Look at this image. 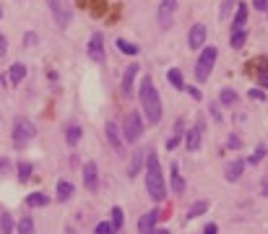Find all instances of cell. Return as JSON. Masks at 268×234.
<instances>
[{
    "instance_id": "9a60e30c",
    "label": "cell",
    "mask_w": 268,
    "mask_h": 234,
    "mask_svg": "<svg viewBox=\"0 0 268 234\" xmlns=\"http://www.w3.org/2000/svg\"><path fill=\"white\" fill-rule=\"evenodd\" d=\"M242 172H245V161H242V159H234V161L227 164V174H224V177H227L229 182H237V180L242 177Z\"/></svg>"
},
{
    "instance_id": "f35d334b",
    "label": "cell",
    "mask_w": 268,
    "mask_h": 234,
    "mask_svg": "<svg viewBox=\"0 0 268 234\" xmlns=\"http://www.w3.org/2000/svg\"><path fill=\"white\" fill-rule=\"evenodd\" d=\"M203 234H216V224H206V229H203Z\"/></svg>"
},
{
    "instance_id": "30bf717a",
    "label": "cell",
    "mask_w": 268,
    "mask_h": 234,
    "mask_svg": "<svg viewBox=\"0 0 268 234\" xmlns=\"http://www.w3.org/2000/svg\"><path fill=\"white\" fill-rule=\"evenodd\" d=\"M47 3H50V11H52V16H55V21H57V26H68L71 11L63 6V0H47Z\"/></svg>"
},
{
    "instance_id": "d4e9b609",
    "label": "cell",
    "mask_w": 268,
    "mask_h": 234,
    "mask_svg": "<svg viewBox=\"0 0 268 234\" xmlns=\"http://www.w3.org/2000/svg\"><path fill=\"white\" fill-rule=\"evenodd\" d=\"M245 39H248V34H245V29H234L232 37H229V44L234 47V50H240V47L245 44Z\"/></svg>"
},
{
    "instance_id": "e575fe53",
    "label": "cell",
    "mask_w": 268,
    "mask_h": 234,
    "mask_svg": "<svg viewBox=\"0 0 268 234\" xmlns=\"http://www.w3.org/2000/svg\"><path fill=\"white\" fill-rule=\"evenodd\" d=\"M250 99H258V102H265V91H260V89H253V91H250Z\"/></svg>"
},
{
    "instance_id": "83f0119b",
    "label": "cell",
    "mask_w": 268,
    "mask_h": 234,
    "mask_svg": "<svg viewBox=\"0 0 268 234\" xmlns=\"http://www.w3.org/2000/svg\"><path fill=\"white\" fill-rule=\"evenodd\" d=\"M18 234H34V221H32V216H21V221H18Z\"/></svg>"
},
{
    "instance_id": "4316f807",
    "label": "cell",
    "mask_w": 268,
    "mask_h": 234,
    "mask_svg": "<svg viewBox=\"0 0 268 234\" xmlns=\"http://www.w3.org/2000/svg\"><path fill=\"white\" fill-rule=\"evenodd\" d=\"M237 8V0H224V3H221V8H219V18L224 21V18H229V13Z\"/></svg>"
},
{
    "instance_id": "d590c367",
    "label": "cell",
    "mask_w": 268,
    "mask_h": 234,
    "mask_svg": "<svg viewBox=\"0 0 268 234\" xmlns=\"http://www.w3.org/2000/svg\"><path fill=\"white\" fill-rule=\"evenodd\" d=\"M37 42H39V37H37V34H32V32L24 37V44H26V47H34Z\"/></svg>"
},
{
    "instance_id": "74e56055",
    "label": "cell",
    "mask_w": 268,
    "mask_h": 234,
    "mask_svg": "<svg viewBox=\"0 0 268 234\" xmlns=\"http://www.w3.org/2000/svg\"><path fill=\"white\" fill-rule=\"evenodd\" d=\"M265 6H268V0H253V8L258 11H265Z\"/></svg>"
},
{
    "instance_id": "60d3db41",
    "label": "cell",
    "mask_w": 268,
    "mask_h": 234,
    "mask_svg": "<svg viewBox=\"0 0 268 234\" xmlns=\"http://www.w3.org/2000/svg\"><path fill=\"white\" fill-rule=\"evenodd\" d=\"M148 234H169V229H151Z\"/></svg>"
},
{
    "instance_id": "8d00e7d4",
    "label": "cell",
    "mask_w": 268,
    "mask_h": 234,
    "mask_svg": "<svg viewBox=\"0 0 268 234\" xmlns=\"http://www.w3.org/2000/svg\"><path fill=\"white\" fill-rule=\"evenodd\" d=\"M6 52H8V39H6L3 34H0V57H3Z\"/></svg>"
},
{
    "instance_id": "d6a6232c",
    "label": "cell",
    "mask_w": 268,
    "mask_h": 234,
    "mask_svg": "<svg viewBox=\"0 0 268 234\" xmlns=\"http://www.w3.org/2000/svg\"><path fill=\"white\" fill-rule=\"evenodd\" d=\"M265 151H268V149H265V146H263V143H260V146H258V149H255V154H253V156H250V164H258V161H260V159H263V156H265Z\"/></svg>"
},
{
    "instance_id": "836d02e7",
    "label": "cell",
    "mask_w": 268,
    "mask_h": 234,
    "mask_svg": "<svg viewBox=\"0 0 268 234\" xmlns=\"http://www.w3.org/2000/svg\"><path fill=\"white\" fill-rule=\"evenodd\" d=\"M97 234H115V229H112V224H107V221H102V224H97V229H94Z\"/></svg>"
},
{
    "instance_id": "1f68e13d",
    "label": "cell",
    "mask_w": 268,
    "mask_h": 234,
    "mask_svg": "<svg viewBox=\"0 0 268 234\" xmlns=\"http://www.w3.org/2000/svg\"><path fill=\"white\" fill-rule=\"evenodd\" d=\"M29 174H32V164H29V161H21V164H18V180L26 182Z\"/></svg>"
},
{
    "instance_id": "cb8c5ba5",
    "label": "cell",
    "mask_w": 268,
    "mask_h": 234,
    "mask_svg": "<svg viewBox=\"0 0 268 234\" xmlns=\"http://www.w3.org/2000/svg\"><path fill=\"white\" fill-rule=\"evenodd\" d=\"M206 211H209V200H198V203H193V206H190L188 219H195V216H200V214H206Z\"/></svg>"
},
{
    "instance_id": "ba28073f",
    "label": "cell",
    "mask_w": 268,
    "mask_h": 234,
    "mask_svg": "<svg viewBox=\"0 0 268 234\" xmlns=\"http://www.w3.org/2000/svg\"><path fill=\"white\" fill-rule=\"evenodd\" d=\"M104 135H107V140H109V146H112L117 154H123V151H125V140H123V133H120L117 123L109 120V123L104 125Z\"/></svg>"
},
{
    "instance_id": "52a82bcc",
    "label": "cell",
    "mask_w": 268,
    "mask_h": 234,
    "mask_svg": "<svg viewBox=\"0 0 268 234\" xmlns=\"http://www.w3.org/2000/svg\"><path fill=\"white\" fill-rule=\"evenodd\" d=\"M88 57H92L94 63H99V65L107 60V55H104V37L99 32H94L92 39H88Z\"/></svg>"
},
{
    "instance_id": "ac0fdd59",
    "label": "cell",
    "mask_w": 268,
    "mask_h": 234,
    "mask_svg": "<svg viewBox=\"0 0 268 234\" xmlns=\"http://www.w3.org/2000/svg\"><path fill=\"white\" fill-rule=\"evenodd\" d=\"M26 206H32V208L50 206V195H44V193H32V195H26Z\"/></svg>"
},
{
    "instance_id": "4dcf8cb0",
    "label": "cell",
    "mask_w": 268,
    "mask_h": 234,
    "mask_svg": "<svg viewBox=\"0 0 268 234\" xmlns=\"http://www.w3.org/2000/svg\"><path fill=\"white\" fill-rule=\"evenodd\" d=\"M0 234H13V221H11L8 214L0 216Z\"/></svg>"
},
{
    "instance_id": "5bb4252c",
    "label": "cell",
    "mask_w": 268,
    "mask_h": 234,
    "mask_svg": "<svg viewBox=\"0 0 268 234\" xmlns=\"http://www.w3.org/2000/svg\"><path fill=\"white\" fill-rule=\"evenodd\" d=\"M200 130H203V125H200V123H195V125L188 130V138H185L188 151H198V149H200Z\"/></svg>"
},
{
    "instance_id": "2e32d148",
    "label": "cell",
    "mask_w": 268,
    "mask_h": 234,
    "mask_svg": "<svg viewBox=\"0 0 268 234\" xmlns=\"http://www.w3.org/2000/svg\"><path fill=\"white\" fill-rule=\"evenodd\" d=\"M143 167H146V151H136V154H133V159H130V169H128V174H130V177H136Z\"/></svg>"
},
{
    "instance_id": "7402d4cb",
    "label": "cell",
    "mask_w": 268,
    "mask_h": 234,
    "mask_svg": "<svg viewBox=\"0 0 268 234\" xmlns=\"http://www.w3.org/2000/svg\"><path fill=\"white\" fill-rule=\"evenodd\" d=\"M167 81L174 86V89H185V78H183V70H177V68H172L169 73H167Z\"/></svg>"
},
{
    "instance_id": "5b68a950",
    "label": "cell",
    "mask_w": 268,
    "mask_h": 234,
    "mask_svg": "<svg viewBox=\"0 0 268 234\" xmlns=\"http://www.w3.org/2000/svg\"><path fill=\"white\" fill-rule=\"evenodd\" d=\"M120 130H123V140H128V143H136V140L141 138V133H143V117H141L138 112H128Z\"/></svg>"
},
{
    "instance_id": "6da1fadb",
    "label": "cell",
    "mask_w": 268,
    "mask_h": 234,
    "mask_svg": "<svg viewBox=\"0 0 268 234\" xmlns=\"http://www.w3.org/2000/svg\"><path fill=\"white\" fill-rule=\"evenodd\" d=\"M146 193L151 200L162 203L167 198V185H164V174H162V164H159V156L154 151L146 154Z\"/></svg>"
},
{
    "instance_id": "277c9868",
    "label": "cell",
    "mask_w": 268,
    "mask_h": 234,
    "mask_svg": "<svg viewBox=\"0 0 268 234\" xmlns=\"http://www.w3.org/2000/svg\"><path fill=\"white\" fill-rule=\"evenodd\" d=\"M216 47H203L200 50V57H198V63H195V78L203 83V81H209V76H211V68H214V63H216Z\"/></svg>"
},
{
    "instance_id": "8992f818",
    "label": "cell",
    "mask_w": 268,
    "mask_h": 234,
    "mask_svg": "<svg viewBox=\"0 0 268 234\" xmlns=\"http://www.w3.org/2000/svg\"><path fill=\"white\" fill-rule=\"evenodd\" d=\"M174 11H177V0H162V3H159L156 18H159V26H162V29H169V26H172Z\"/></svg>"
},
{
    "instance_id": "603a6c76",
    "label": "cell",
    "mask_w": 268,
    "mask_h": 234,
    "mask_svg": "<svg viewBox=\"0 0 268 234\" xmlns=\"http://www.w3.org/2000/svg\"><path fill=\"white\" fill-rule=\"evenodd\" d=\"M73 193H76V190H73V185H71V182H65V180L57 182V198H60V200H68Z\"/></svg>"
},
{
    "instance_id": "f1b7e54d",
    "label": "cell",
    "mask_w": 268,
    "mask_h": 234,
    "mask_svg": "<svg viewBox=\"0 0 268 234\" xmlns=\"http://www.w3.org/2000/svg\"><path fill=\"white\" fill-rule=\"evenodd\" d=\"M117 47H120V52H125V55H138V44H133L128 39H117Z\"/></svg>"
},
{
    "instance_id": "484cf974",
    "label": "cell",
    "mask_w": 268,
    "mask_h": 234,
    "mask_svg": "<svg viewBox=\"0 0 268 234\" xmlns=\"http://www.w3.org/2000/svg\"><path fill=\"white\" fill-rule=\"evenodd\" d=\"M123 221H125L123 208H120V206H115V208H112V221H109V224H112V229H115V231H120V229H123Z\"/></svg>"
},
{
    "instance_id": "ab89813d",
    "label": "cell",
    "mask_w": 268,
    "mask_h": 234,
    "mask_svg": "<svg viewBox=\"0 0 268 234\" xmlns=\"http://www.w3.org/2000/svg\"><path fill=\"white\" fill-rule=\"evenodd\" d=\"M237 146H240V138L232 135V138H229V149H237Z\"/></svg>"
},
{
    "instance_id": "3957f363",
    "label": "cell",
    "mask_w": 268,
    "mask_h": 234,
    "mask_svg": "<svg viewBox=\"0 0 268 234\" xmlns=\"http://www.w3.org/2000/svg\"><path fill=\"white\" fill-rule=\"evenodd\" d=\"M34 123L32 120H26V117H16L13 120V130H11V138H13V146H18V149H24L29 140L34 138Z\"/></svg>"
},
{
    "instance_id": "b9f144b4",
    "label": "cell",
    "mask_w": 268,
    "mask_h": 234,
    "mask_svg": "<svg viewBox=\"0 0 268 234\" xmlns=\"http://www.w3.org/2000/svg\"><path fill=\"white\" fill-rule=\"evenodd\" d=\"M260 86H263V89H268V73H265V76H260Z\"/></svg>"
},
{
    "instance_id": "ee69618b",
    "label": "cell",
    "mask_w": 268,
    "mask_h": 234,
    "mask_svg": "<svg viewBox=\"0 0 268 234\" xmlns=\"http://www.w3.org/2000/svg\"><path fill=\"white\" fill-rule=\"evenodd\" d=\"M265 11H268V6H265Z\"/></svg>"
},
{
    "instance_id": "7bdbcfd3",
    "label": "cell",
    "mask_w": 268,
    "mask_h": 234,
    "mask_svg": "<svg viewBox=\"0 0 268 234\" xmlns=\"http://www.w3.org/2000/svg\"><path fill=\"white\" fill-rule=\"evenodd\" d=\"M0 18H3V11H0Z\"/></svg>"
},
{
    "instance_id": "d6986e66",
    "label": "cell",
    "mask_w": 268,
    "mask_h": 234,
    "mask_svg": "<svg viewBox=\"0 0 268 234\" xmlns=\"http://www.w3.org/2000/svg\"><path fill=\"white\" fill-rule=\"evenodd\" d=\"M172 190L174 193H183L185 190V180H183L180 167H177V164H172Z\"/></svg>"
},
{
    "instance_id": "7c38bea8",
    "label": "cell",
    "mask_w": 268,
    "mask_h": 234,
    "mask_svg": "<svg viewBox=\"0 0 268 234\" xmlns=\"http://www.w3.org/2000/svg\"><path fill=\"white\" fill-rule=\"evenodd\" d=\"M156 221H159V211L154 208V211H148V214H143V216L138 219V231H141V234H148V231L156 226Z\"/></svg>"
},
{
    "instance_id": "4fadbf2b",
    "label": "cell",
    "mask_w": 268,
    "mask_h": 234,
    "mask_svg": "<svg viewBox=\"0 0 268 234\" xmlns=\"http://www.w3.org/2000/svg\"><path fill=\"white\" fill-rule=\"evenodd\" d=\"M136 73H138V65H136V63L125 65V73H123V81H120L123 94H130V91H133V81H136Z\"/></svg>"
},
{
    "instance_id": "ffe728a7",
    "label": "cell",
    "mask_w": 268,
    "mask_h": 234,
    "mask_svg": "<svg viewBox=\"0 0 268 234\" xmlns=\"http://www.w3.org/2000/svg\"><path fill=\"white\" fill-rule=\"evenodd\" d=\"M245 21H248V6H245V3H240V6H237V13H234L232 32H234V29H242V26H245Z\"/></svg>"
},
{
    "instance_id": "44dd1931",
    "label": "cell",
    "mask_w": 268,
    "mask_h": 234,
    "mask_svg": "<svg viewBox=\"0 0 268 234\" xmlns=\"http://www.w3.org/2000/svg\"><path fill=\"white\" fill-rule=\"evenodd\" d=\"M78 140H81V128L78 125H68V128H65V143L76 146Z\"/></svg>"
},
{
    "instance_id": "7a4b0ae2",
    "label": "cell",
    "mask_w": 268,
    "mask_h": 234,
    "mask_svg": "<svg viewBox=\"0 0 268 234\" xmlns=\"http://www.w3.org/2000/svg\"><path fill=\"white\" fill-rule=\"evenodd\" d=\"M138 97H141V109H143V114H146V120H148L151 125H159V120H162V114H164V112H162L159 91H156L151 76H143V78H141Z\"/></svg>"
},
{
    "instance_id": "e0dca14e",
    "label": "cell",
    "mask_w": 268,
    "mask_h": 234,
    "mask_svg": "<svg viewBox=\"0 0 268 234\" xmlns=\"http://www.w3.org/2000/svg\"><path fill=\"white\" fill-rule=\"evenodd\" d=\"M24 76H26V65H24V63H13L11 70H8V81L16 86V83L24 81Z\"/></svg>"
},
{
    "instance_id": "f546056e",
    "label": "cell",
    "mask_w": 268,
    "mask_h": 234,
    "mask_svg": "<svg viewBox=\"0 0 268 234\" xmlns=\"http://www.w3.org/2000/svg\"><path fill=\"white\" fill-rule=\"evenodd\" d=\"M219 99H221V104H234L240 97H237L232 89H221V97H219Z\"/></svg>"
},
{
    "instance_id": "9c48e42d",
    "label": "cell",
    "mask_w": 268,
    "mask_h": 234,
    "mask_svg": "<svg viewBox=\"0 0 268 234\" xmlns=\"http://www.w3.org/2000/svg\"><path fill=\"white\" fill-rule=\"evenodd\" d=\"M206 42V26L203 23H193L190 26V34H188V44H190V50H200Z\"/></svg>"
},
{
    "instance_id": "8fae6325",
    "label": "cell",
    "mask_w": 268,
    "mask_h": 234,
    "mask_svg": "<svg viewBox=\"0 0 268 234\" xmlns=\"http://www.w3.org/2000/svg\"><path fill=\"white\" fill-rule=\"evenodd\" d=\"M83 185H86V190H88V193H94V190H97L99 174H97V164H94V161H86V164H83Z\"/></svg>"
}]
</instances>
